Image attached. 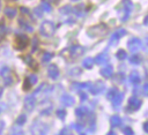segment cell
<instances>
[{
    "mask_svg": "<svg viewBox=\"0 0 148 135\" xmlns=\"http://www.w3.org/2000/svg\"><path fill=\"white\" fill-rule=\"evenodd\" d=\"M31 133L34 135H46L47 134V126L40 121H35L31 126Z\"/></svg>",
    "mask_w": 148,
    "mask_h": 135,
    "instance_id": "cell-1",
    "label": "cell"
},
{
    "mask_svg": "<svg viewBox=\"0 0 148 135\" xmlns=\"http://www.w3.org/2000/svg\"><path fill=\"white\" fill-rule=\"evenodd\" d=\"M54 29H56V28H54V24H53L52 22L45 21V22L42 23V25H40V28H39V31H40V33H42L43 36L50 37V36L53 35Z\"/></svg>",
    "mask_w": 148,
    "mask_h": 135,
    "instance_id": "cell-2",
    "label": "cell"
},
{
    "mask_svg": "<svg viewBox=\"0 0 148 135\" xmlns=\"http://www.w3.org/2000/svg\"><path fill=\"white\" fill-rule=\"evenodd\" d=\"M28 45V37L23 33H17L15 36V40H14V46L17 50H23Z\"/></svg>",
    "mask_w": 148,
    "mask_h": 135,
    "instance_id": "cell-3",
    "label": "cell"
},
{
    "mask_svg": "<svg viewBox=\"0 0 148 135\" xmlns=\"http://www.w3.org/2000/svg\"><path fill=\"white\" fill-rule=\"evenodd\" d=\"M36 105V99H35V96H27L25 99H24V107L27 111H32L34 107Z\"/></svg>",
    "mask_w": 148,
    "mask_h": 135,
    "instance_id": "cell-4",
    "label": "cell"
},
{
    "mask_svg": "<svg viewBox=\"0 0 148 135\" xmlns=\"http://www.w3.org/2000/svg\"><path fill=\"white\" fill-rule=\"evenodd\" d=\"M106 27L104 25V24H99V25H96V27H92V28H90L89 29V32H92L91 35H95V36H97V35H104L105 32H106Z\"/></svg>",
    "mask_w": 148,
    "mask_h": 135,
    "instance_id": "cell-5",
    "label": "cell"
},
{
    "mask_svg": "<svg viewBox=\"0 0 148 135\" xmlns=\"http://www.w3.org/2000/svg\"><path fill=\"white\" fill-rule=\"evenodd\" d=\"M140 46H141V42H140L138 38H132V39L128 42V48H130V51L133 52V53H135V52L139 50Z\"/></svg>",
    "mask_w": 148,
    "mask_h": 135,
    "instance_id": "cell-6",
    "label": "cell"
},
{
    "mask_svg": "<svg viewBox=\"0 0 148 135\" xmlns=\"http://www.w3.org/2000/svg\"><path fill=\"white\" fill-rule=\"evenodd\" d=\"M95 61H96V63H98V65L106 63V62L109 61V54H108L106 52H103V53L98 54V55L95 58Z\"/></svg>",
    "mask_w": 148,
    "mask_h": 135,
    "instance_id": "cell-7",
    "label": "cell"
},
{
    "mask_svg": "<svg viewBox=\"0 0 148 135\" xmlns=\"http://www.w3.org/2000/svg\"><path fill=\"white\" fill-rule=\"evenodd\" d=\"M47 74H49V76H50L51 78L56 80V78L59 76V70H58L57 66H56V65H51V66L49 67V69H47Z\"/></svg>",
    "mask_w": 148,
    "mask_h": 135,
    "instance_id": "cell-8",
    "label": "cell"
},
{
    "mask_svg": "<svg viewBox=\"0 0 148 135\" xmlns=\"http://www.w3.org/2000/svg\"><path fill=\"white\" fill-rule=\"evenodd\" d=\"M103 88H104V83H102V82H96L94 85H91L90 91H91V93L96 95V93L101 92V91L103 90Z\"/></svg>",
    "mask_w": 148,
    "mask_h": 135,
    "instance_id": "cell-9",
    "label": "cell"
},
{
    "mask_svg": "<svg viewBox=\"0 0 148 135\" xmlns=\"http://www.w3.org/2000/svg\"><path fill=\"white\" fill-rule=\"evenodd\" d=\"M61 103L64 105H66V106H72L74 104V98L72 96H69V95H64L61 97Z\"/></svg>",
    "mask_w": 148,
    "mask_h": 135,
    "instance_id": "cell-10",
    "label": "cell"
},
{
    "mask_svg": "<svg viewBox=\"0 0 148 135\" xmlns=\"http://www.w3.org/2000/svg\"><path fill=\"white\" fill-rule=\"evenodd\" d=\"M140 104H141V102L139 100V98H135V97H132L128 100V107H131L132 110H136L140 106Z\"/></svg>",
    "mask_w": 148,
    "mask_h": 135,
    "instance_id": "cell-11",
    "label": "cell"
},
{
    "mask_svg": "<svg viewBox=\"0 0 148 135\" xmlns=\"http://www.w3.org/2000/svg\"><path fill=\"white\" fill-rule=\"evenodd\" d=\"M101 74H102V76H104V77H110V76L112 75V67H111V66H105L104 68H102Z\"/></svg>",
    "mask_w": 148,
    "mask_h": 135,
    "instance_id": "cell-12",
    "label": "cell"
},
{
    "mask_svg": "<svg viewBox=\"0 0 148 135\" xmlns=\"http://www.w3.org/2000/svg\"><path fill=\"white\" fill-rule=\"evenodd\" d=\"M82 52H83V48H82L81 46H77V45L71 48V54H72L73 57H79Z\"/></svg>",
    "mask_w": 148,
    "mask_h": 135,
    "instance_id": "cell-13",
    "label": "cell"
},
{
    "mask_svg": "<svg viewBox=\"0 0 148 135\" xmlns=\"http://www.w3.org/2000/svg\"><path fill=\"white\" fill-rule=\"evenodd\" d=\"M17 10L14 8V7H6L5 8V14L8 16V17H14L16 15Z\"/></svg>",
    "mask_w": 148,
    "mask_h": 135,
    "instance_id": "cell-14",
    "label": "cell"
},
{
    "mask_svg": "<svg viewBox=\"0 0 148 135\" xmlns=\"http://www.w3.org/2000/svg\"><path fill=\"white\" fill-rule=\"evenodd\" d=\"M121 100H123V95H121V93H117V95L114 96V98L112 99V103H113V105H114L116 108H118V106L120 105Z\"/></svg>",
    "mask_w": 148,
    "mask_h": 135,
    "instance_id": "cell-15",
    "label": "cell"
},
{
    "mask_svg": "<svg viewBox=\"0 0 148 135\" xmlns=\"http://www.w3.org/2000/svg\"><path fill=\"white\" fill-rule=\"evenodd\" d=\"M24 60H25V62L31 67V68H37V63L35 62V60L30 57V55H28V57H25L24 58Z\"/></svg>",
    "mask_w": 148,
    "mask_h": 135,
    "instance_id": "cell-16",
    "label": "cell"
},
{
    "mask_svg": "<svg viewBox=\"0 0 148 135\" xmlns=\"http://www.w3.org/2000/svg\"><path fill=\"white\" fill-rule=\"evenodd\" d=\"M130 80H131V82H133V83H138V82L140 81V76H139V74H138L136 72H132V73L130 74Z\"/></svg>",
    "mask_w": 148,
    "mask_h": 135,
    "instance_id": "cell-17",
    "label": "cell"
},
{
    "mask_svg": "<svg viewBox=\"0 0 148 135\" xmlns=\"http://www.w3.org/2000/svg\"><path fill=\"white\" fill-rule=\"evenodd\" d=\"M92 62H94V60L91 58H87V59H84V61L82 62V65L86 68H91L92 67Z\"/></svg>",
    "mask_w": 148,
    "mask_h": 135,
    "instance_id": "cell-18",
    "label": "cell"
},
{
    "mask_svg": "<svg viewBox=\"0 0 148 135\" xmlns=\"http://www.w3.org/2000/svg\"><path fill=\"white\" fill-rule=\"evenodd\" d=\"M111 125H112L113 127L119 126V125H120V118L117 117V115H113V117L111 118Z\"/></svg>",
    "mask_w": 148,
    "mask_h": 135,
    "instance_id": "cell-19",
    "label": "cell"
},
{
    "mask_svg": "<svg viewBox=\"0 0 148 135\" xmlns=\"http://www.w3.org/2000/svg\"><path fill=\"white\" fill-rule=\"evenodd\" d=\"M51 58H52V53H50V52H46V53H44V54H43L42 61H43V62H49V61L51 60Z\"/></svg>",
    "mask_w": 148,
    "mask_h": 135,
    "instance_id": "cell-20",
    "label": "cell"
},
{
    "mask_svg": "<svg viewBox=\"0 0 148 135\" xmlns=\"http://www.w3.org/2000/svg\"><path fill=\"white\" fill-rule=\"evenodd\" d=\"M0 75H1L2 77H7V76L9 75V68H8V67H2V68L0 69Z\"/></svg>",
    "mask_w": 148,
    "mask_h": 135,
    "instance_id": "cell-21",
    "label": "cell"
},
{
    "mask_svg": "<svg viewBox=\"0 0 148 135\" xmlns=\"http://www.w3.org/2000/svg\"><path fill=\"white\" fill-rule=\"evenodd\" d=\"M27 80L29 81V83H30L31 85H34V84H36V83H37V76H36L35 74H32V75L28 76V77H27Z\"/></svg>",
    "mask_w": 148,
    "mask_h": 135,
    "instance_id": "cell-22",
    "label": "cell"
},
{
    "mask_svg": "<svg viewBox=\"0 0 148 135\" xmlns=\"http://www.w3.org/2000/svg\"><path fill=\"white\" fill-rule=\"evenodd\" d=\"M86 112H87V108L86 107H79V108L75 110V113H76L77 117H83V114Z\"/></svg>",
    "mask_w": 148,
    "mask_h": 135,
    "instance_id": "cell-23",
    "label": "cell"
},
{
    "mask_svg": "<svg viewBox=\"0 0 148 135\" xmlns=\"http://www.w3.org/2000/svg\"><path fill=\"white\" fill-rule=\"evenodd\" d=\"M25 120H27V118H25V115L24 114H21L17 119H16V123L18 125V126H21V125H23L24 122H25Z\"/></svg>",
    "mask_w": 148,
    "mask_h": 135,
    "instance_id": "cell-24",
    "label": "cell"
},
{
    "mask_svg": "<svg viewBox=\"0 0 148 135\" xmlns=\"http://www.w3.org/2000/svg\"><path fill=\"white\" fill-rule=\"evenodd\" d=\"M118 39H119V35L116 32V33H113V35L111 36V38H110V43H112L113 45H116V44L118 43Z\"/></svg>",
    "mask_w": 148,
    "mask_h": 135,
    "instance_id": "cell-25",
    "label": "cell"
},
{
    "mask_svg": "<svg viewBox=\"0 0 148 135\" xmlns=\"http://www.w3.org/2000/svg\"><path fill=\"white\" fill-rule=\"evenodd\" d=\"M9 135H23V133H22V130L20 128H12Z\"/></svg>",
    "mask_w": 148,
    "mask_h": 135,
    "instance_id": "cell-26",
    "label": "cell"
},
{
    "mask_svg": "<svg viewBox=\"0 0 148 135\" xmlns=\"http://www.w3.org/2000/svg\"><path fill=\"white\" fill-rule=\"evenodd\" d=\"M40 8L43 9V10H45V12H51V7H50V5L49 3H46V2H42L40 3Z\"/></svg>",
    "mask_w": 148,
    "mask_h": 135,
    "instance_id": "cell-27",
    "label": "cell"
},
{
    "mask_svg": "<svg viewBox=\"0 0 148 135\" xmlns=\"http://www.w3.org/2000/svg\"><path fill=\"white\" fill-rule=\"evenodd\" d=\"M18 22H20V24H21V27H22V28H24L25 30H28V31H32V27H30V25H28V24H27L25 22H23L22 20H20Z\"/></svg>",
    "mask_w": 148,
    "mask_h": 135,
    "instance_id": "cell-28",
    "label": "cell"
},
{
    "mask_svg": "<svg viewBox=\"0 0 148 135\" xmlns=\"http://www.w3.org/2000/svg\"><path fill=\"white\" fill-rule=\"evenodd\" d=\"M117 93H118V92H117V90H116V89H111V90L108 92V98L113 99V98H114V96H116Z\"/></svg>",
    "mask_w": 148,
    "mask_h": 135,
    "instance_id": "cell-29",
    "label": "cell"
},
{
    "mask_svg": "<svg viewBox=\"0 0 148 135\" xmlns=\"http://www.w3.org/2000/svg\"><path fill=\"white\" fill-rule=\"evenodd\" d=\"M117 57H118V59H120V60H124L125 58H126V52L125 51H118V53H117Z\"/></svg>",
    "mask_w": 148,
    "mask_h": 135,
    "instance_id": "cell-30",
    "label": "cell"
},
{
    "mask_svg": "<svg viewBox=\"0 0 148 135\" xmlns=\"http://www.w3.org/2000/svg\"><path fill=\"white\" fill-rule=\"evenodd\" d=\"M130 61H131L132 63H139V62H140V58H139L138 55H133V57L130 58Z\"/></svg>",
    "mask_w": 148,
    "mask_h": 135,
    "instance_id": "cell-31",
    "label": "cell"
},
{
    "mask_svg": "<svg viewBox=\"0 0 148 135\" xmlns=\"http://www.w3.org/2000/svg\"><path fill=\"white\" fill-rule=\"evenodd\" d=\"M12 82H13V78H12V77H9V76L5 77V80H3L5 85H9V84H12Z\"/></svg>",
    "mask_w": 148,
    "mask_h": 135,
    "instance_id": "cell-32",
    "label": "cell"
},
{
    "mask_svg": "<svg viewBox=\"0 0 148 135\" xmlns=\"http://www.w3.org/2000/svg\"><path fill=\"white\" fill-rule=\"evenodd\" d=\"M142 46H143V50H145L146 52H148V37L145 38V40H143V43H142Z\"/></svg>",
    "mask_w": 148,
    "mask_h": 135,
    "instance_id": "cell-33",
    "label": "cell"
},
{
    "mask_svg": "<svg viewBox=\"0 0 148 135\" xmlns=\"http://www.w3.org/2000/svg\"><path fill=\"white\" fill-rule=\"evenodd\" d=\"M30 87H31V84H30V83H29V81L25 78L24 84H23V89H24V90H29V89H30Z\"/></svg>",
    "mask_w": 148,
    "mask_h": 135,
    "instance_id": "cell-34",
    "label": "cell"
},
{
    "mask_svg": "<svg viewBox=\"0 0 148 135\" xmlns=\"http://www.w3.org/2000/svg\"><path fill=\"white\" fill-rule=\"evenodd\" d=\"M57 114H58V117H59V118H61V119H62V118L65 117L66 112H65V110H58V111H57Z\"/></svg>",
    "mask_w": 148,
    "mask_h": 135,
    "instance_id": "cell-35",
    "label": "cell"
},
{
    "mask_svg": "<svg viewBox=\"0 0 148 135\" xmlns=\"http://www.w3.org/2000/svg\"><path fill=\"white\" fill-rule=\"evenodd\" d=\"M124 133H125L126 135H133V132H132V129H131V128H128V127H126V128L124 129Z\"/></svg>",
    "mask_w": 148,
    "mask_h": 135,
    "instance_id": "cell-36",
    "label": "cell"
},
{
    "mask_svg": "<svg viewBox=\"0 0 148 135\" xmlns=\"http://www.w3.org/2000/svg\"><path fill=\"white\" fill-rule=\"evenodd\" d=\"M71 9H72V8H71L69 6H66V7L61 8V10H60V12H61V13H68V12H69Z\"/></svg>",
    "mask_w": 148,
    "mask_h": 135,
    "instance_id": "cell-37",
    "label": "cell"
},
{
    "mask_svg": "<svg viewBox=\"0 0 148 135\" xmlns=\"http://www.w3.org/2000/svg\"><path fill=\"white\" fill-rule=\"evenodd\" d=\"M143 95L145 96H148V83H146L143 85Z\"/></svg>",
    "mask_w": 148,
    "mask_h": 135,
    "instance_id": "cell-38",
    "label": "cell"
},
{
    "mask_svg": "<svg viewBox=\"0 0 148 135\" xmlns=\"http://www.w3.org/2000/svg\"><path fill=\"white\" fill-rule=\"evenodd\" d=\"M35 13H36V15H37L38 17H40V16H42V12H40V7H38V8H36V9H35Z\"/></svg>",
    "mask_w": 148,
    "mask_h": 135,
    "instance_id": "cell-39",
    "label": "cell"
},
{
    "mask_svg": "<svg viewBox=\"0 0 148 135\" xmlns=\"http://www.w3.org/2000/svg\"><path fill=\"white\" fill-rule=\"evenodd\" d=\"M3 126H5V122L2 120H0V135L2 134V130H3Z\"/></svg>",
    "mask_w": 148,
    "mask_h": 135,
    "instance_id": "cell-40",
    "label": "cell"
},
{
    "mask_svg": "<svg viewBox=\"0 0 148 135\" xmlns=\"http://www.w3.org/2000/svg\"><path fill=\"white\" fill-rule=\"evenodd\" d=\"M117 33H118V35H119V37H120V36H124V35L126 33V31H125L124 29H121V30H119V31H118Z\"/></svg>",
    "mask_w": 148,
    "mask_h": 135,
    "instance_id": "cell-41",
    "label": "cell"
},
{
    "mask_svg": "<svg viewBox=\"0 0 148 135\" xmlns=\"http://www.w3.org/2000/svg\"><path fill=\"white\" fill-rule=\"evenodd\" d=\"M87 99V95L86 93H81V100H86Z\"/></svg>",
    "mask_w": 148,
    "mask_h": 135,
    "instance_id": "cell-42",
    "label": "cell"
},
{
    "mask_svg": "<svg viewBox=\"0 0 148 135\" xmlns=\"http://www.w3.org/2000/svg\"><path fill=\"white\" fill-rule=\"evenodd\" d=\"M145 130L148 133V122H146V123H145Z\"/></svg>",
    "mask_w": 148,
    "mask_h": 135,
    "instance_id": "cell-43",
    "label": "cell"
},
{
    "mask_svg": "<svg viewBox=\"0 0 148 135\" xmlns=\"http://www.w3.org/2000/svg\"><path fill=\"white\" fill-rule=\"evenodd\" d=\"M145 23L148 25V17H146V18H145Z\"/></svg>",
    "mask_w": 148,
    "mask_h": 135,
    "instance_id": "cell-44",
    "label": "cell"
},
{
    "mask_svg": "<svg viewBox=\"0 0 148 135\" xmlns=\"http://www.w3.org/2000/svg\"><path fill=\"white\" fill-rule=\"evenodd\" d=\"M47 1H51V2H58L59 0H47Z\"/></svg>",
    "mask_w": 148,
    "mask_h": 135,
    "instance_id": "cell-45",
    "label": "cell"
},
{
    "mask_svg": "<svg viewBox=\"0 0 148 135\" xmlns=\"http://www.w3.org/2000/svg\"><path fill=\"white\" fill-rule=\"evenodd\" d=\"M1 95H2V88H0V97H1Z\"/></svg>",
    "mask_w": 148,
    "mask_h": 135,
    "instance_id": "cell-46",
    "label": "cell"
},
{
    "mask_svg": "<svg viewBox=\"0 0 148 135\" xmlns=\"http://www.w3.org/2000/svg\"><path fill=\"white\" fill-rule=\"evenodd\" d=\"M73 1H77V0H73Z\"/></svg>",
    "mask_w": 148,
    "mask_h": 135,
    "instance_id": "cell-47",
    "label": "cell"
},
{
    "mask_svg": "<svg viewBox=\"0 0 148 135\" xmlns=\"http://www.w3.org/2000/svg\"><path fill=\"white\" fill-rule=\"evenodd\" d=\"M0 112H1V108H0Z\"/></svg>",
    "mask_w": 148,
    "mask_h": 135,
    "instance_id": "cell-48",
    "label": "cell"
}]
</instances>
